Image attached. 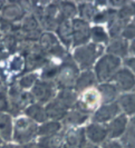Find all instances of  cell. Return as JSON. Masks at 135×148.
I'll use <instances>...</instances> for the list:
<instances>
[{
    "label": "cell",
    "mask_w": 135,
    "mask_h": 148,
    "mask_svg": "<svg viewBox=\"0 0 135 148\" xmlns=\"http://www.w3.org/2000/svg\"><path fill=\"white\" fill-rule=\"evenodd\" d=\"M38 135V126L35 121L27 117H19L14 123L12 140L17 144H29Z\"/></svg>",
    "instance_id": "6da1fadb"
},
{
    "label": "cell",
    "mask_w": 135,
    "mask_h": 148,
    "mask_svg": "<svg viewBox=\"0 0 135 148\" xmlns=\"http://www.w3.org/2000/svg\"><path fill=\"white\" fill-rule=\"evenodd\" d=\"M121 65L120 58L113 56V55H106L103 58H101L97 65L95 67V73L99 82H106L114 77L117 69Z\"/></svg>",
    "instance_id": "7a4b0ae2"
},
{
    "label": "cell",
    "mask_w": 135,
    "mask_h": 148,
    "mask_svg": "<svg viewBox=\"0 0 135 148\" xmlns=\"http://www.w3.org/2000/svg\"><path fill=\"white\" fill-rule=\"evenodd\" d=\"M102 52V47L95 44L86 45L77 48L74 52V58L77 64L83 68L90 67L94 64L95 59Z\"/></svg>",
    "instance_id": "3957f363"
},
{
    "label": "cell",
    "mask_w": 135,
    "mask_h": 148,
    "mask_svg": "<svg viewBox=\"0 0 135 148\" xmlns=\"http://www.w3.org/2000/svg\"><path fill=\"white\" fill-rule=\"evenodd\" d=\"M78 78V70L73 64H66L59 67V71L56 76L58 87L61 89H69L75 85Z\"/></svg>",
    "instance_id": "277c9868"
},
{
    "label": "cell",
    "mask_w": 135,
    "mask_h": 148,
    "mask_svg": "<svg viewBox=\"0 0 135 148\" xmlns=\"http://www.w3.org/2000/svg\"><path fill=\"white\" fill-rule=\"evenodd\" d=\"M30 94L34 97V100H37L40 104L49 103V100L54 96V84L45 80L36 82Z\"/></svg>",
    "instance_id": "5b68a950"
},
{
    "label": "cell",
    "mask_w": 135,
    "mask_h": 148,
    "mask_svg": "<svg viewBox=\"0 0 135 148\" xmlns=\"http://www.w3.org/2000/svg\"><path fill=\"white\" fill-rule=\"evenodd\" d=\"M25 15V9L23 5H19V2H9L6 3L5 7L1 10V19L8 22H14L21 20Z\"/></svg>",
    "instance_id": "8992f818"
},
{
    "label": "cell",
    "mask_w": 135,
    "mask_h": 148,
    "mask_svg": "<svg viewBox=\"0 0 135 148\" xmlns=\"http://www.w3.org/2000/svg\"><path fill=\"white\" fill-rule=\"evenodd\" d=\"M72 30H73V40L75 46L85 44L90 36L88 23L82 19H75L73 21Z\"/></svg>",
    "instance_id": "52a82bcc"
},
{
    "label": "cell",
    "mask_w": 135,
    "mask_h": 148,
    "mask_svg": "<svg viewBox=\"0 0 135 148\" xmlns=\"http://www.w3.org/2000/svg\"><path fill=\"white\" fill-rule=\"evenodd\" d=\"M114 82L115 87L122 91H128L134 88L135 77L128 69H122L114 75Z\"/></svg>",
    "instance_id": "ba28073f"
},
{
    "label": "cell",
    "mask_w": 135,
    "mask_h": 148,
    "mask_svg": "<svg viewBox=\"0 0 135 148\" xmlns=\"http://www.w3.org/2000/svg\"><path fill=\"white\" fill-rule=\"evenodd\" d=\"M14 121L8 112H0V138L2 143H10L12 140Z\"/></svg>",
    "instance_id": "9c48e42d"
},
{
    "label": "cell",
    "mask_w": 135,
    "mask_h": 148,
    "mask_svg": "<svg viewBox=\"0 0 135 148\" xmlns=\"http://www.w3.org/2000/svg\"><path fill=\"white\" fill-rule=\"evenodd\" d=\"M120 111V106L116 103L105 105L101 107L94 115V121L96 123H105L107 120L113 119Z\"/></svg>",
    "instance_id": "30bf717a"
},
{
    "label": "cell",
    "mask_w": 135,
    "mask_h": 148,
    "mask_svg": "<svg viewBox=\"0 0 135 148\" xmlns=\"http://www.w3.org/2000/svg\"><path fill=\"white\" fill-rule=\"evenodd\" d=\"M126 125H127V119H126L125 115H121L117 118H114L106 129L107 136L110 138H115V137L122 136L126 129Z\"/></svg>",
    "instance_id": "8fae6325"
},
{
    "label": "cell",
    "mask_w": 135,
    "mask_h": 148,
    "mask_svg": "<svg viewBox=\"0 0 135 148\" xmlns=\"http://www.w3.org/2000/svg\"><path fill=\"white\" fill-rule=\"evenodd\" d=\"M45 112L47 119H52L53 121H56V120L63 119L67 115V109L55 99L47 104V106L45 107Z\"/></svg>",
    "instance_id": "7c38bea8"
},
{
    "label": "cell",
    "mask_w": 135,
    "mask_h": 148,
    "mask_svg": "<svg viewBox=\"0 0 135 148\" xmlns=\"http://www.w3.org/2000/svg\"><path fill=\"white\" fill-rule=\"evenodd\" d=\"M25 115H26L27 118L31 119V120L35 121L36 124H37V123L44 124V123H46V120H47L45 108L40 104H35V103H34V104L29 105V106L25 109Z\"/></svg>",
    "instance_id": "4fadbf2b"
},
{
    "label": "cell",
    "mask_w": 135,
    "mask_h": 148,
    "mask_svg": "<svg viewBox=\"0 0 135 148\" xmlns=\"http://www.w3.org/2000/svg\"><path fill=\"white\" fill-rule=\"evenodd\" d=\"M88 117V111L84 109L81 105L76 104V107L72 111L67 112V115L65 116V121L66 124L70 125H81L83 124Z\"/></svg>",
    "instance_id": "5bb4252c"
},
{
    "label": "cell",
    "mask_w": 135,
    "mask_h": 148,
    "mask_svg": "<svg viewBox=\"0 0 135 148\" xmlns=\"http://www.w3.org/2000/svg\"><path fill=\"white\" fill-rule=\"evenodd\" d=\"M85 135H87L90 141L98 144V143L104 141V139L107 136V132H106V128H104L103 126L97 125V124H93L86 128Z\"/></svg>",
    "instance_id": "9a60e30c"
},
{
    "label": "cell",
    "mask_w": 135,
    "mask_h": 148,
    "mask_svg": "<svg viewBox=\"0 0 135 148\" xmlns=\"http://www.w3.org/2000/svg\"><path fill=\"white\" fill-rule=\"evenodd\" d=\"M65 139H66V144L72 147H82L85 144V130L72 129L66 134Z\"/></svg>",
    "instance_id": "2e32d148"
},
{
    "label": "cell",
    "mask_w": 135,
    "mask_h": 148,
    "mask_svg": "<svg viewBox=\"0 0 135 148\" xmlns=\"http://www.w3.org/2000/svg\"><path fill=\"white\" fill-rule=\"evenodd\" d=\"M56 29H57V34L59 36L60 40L66 46H69L70 41L73 40V30H72V25L69 23V21L64 19L57 26Z\"/></svg>",
    "instance_id": "e0dca14e"
},
{
    "label": "cell",
    "mask_w": 135,
    "mask_h": 148,
    "mask_svg": "<svg viewBox=\"0 0 135 148\" xmlns=\"http://www.w3.org/2000/svg\"><path fill=\"white\" fill-rule=\"evenodd\" d=\"M56 100L67 109V108H72L73 106L76 105L77 96L70 89H61V91L57 95Z\"/></svg>",
    "instance_id": "ac0fdd59"
},
{
    "label": "cell",
    "mask_w": 135,
    "mask_h": 148,
    "mask_svg": "<svg viewBox=\"0 0 135 148\" xmlns=\"http://www.w3.org/2000/svg\"><path fill=\"white\" fill-rule=\"evenodd\" d=\"M61 129L59 121H46L40 127H38V135L41 137H48L58 134Z\"/></svg>",
    "instance_id": "d6986e66"
},
{
    "label": "cell",
    "mask_w": 135,
    "mask_h": 148,
    "mask_svg": "<svg viewBox=\"0 0 135 148\" xmlns=\"http://www.w3.org/2000/svg\"><path fill=\"white\" fill-rule=\"evenodd\" d=\"M122 137V144L124 148H135V116L131 119L128 128L125 129Z\"/></svg>",
    "instance_id": "ffe728a7"
},
{
    "label": "cell",
    "mask_w": 135,
    "mask_h": 148,
    "mask_svg": "<svg viewBox=\"0 0 135 148\" xmlns=\"http://www.w3.org/2000/svg\"><path fill=\"white\" fill-rule=\"evenodd\" d=\"M107 51L110 52L111 55H113V56H115V57H117V56H121V57L126 56L128 51V46L126 40H123V39L114 40L112 44L108 46Z\"/></svg>",
    "instance_id": "44dd1931"
},
{
    "label": "cell",
    "mask_w": 135,
    "mask_h": 148,
    "mask_svg": "<svg viewBox=\"0 0 135 148\" xmlns=\"http://www.w3.org/2000/svg\"><path fill=\"white\" fill-rule=\"evenodd\" d=\"M95 84V75L92 71H84L75 82L76 89L78 91H82L84 89L88 88L92 85Z\"/></svg>",
    "instance_id": "7402d4cb"
},
{
    "label": "cell",
    "mask_w": 135,
    "mask_h": 148,
    "mask_svg": "<svg viewBox=\"0 0 135 148\" xmlns=\"http://www.w3.org/2000/svg\"><path fill=\"white\" fill-rule=\"evenodd\" d=\"M98 90L101 92L102 99L104 100V103H112L115 99V97L117 96V88L111 85V84H103L98 87Z\"/></svg>",
    "instance_id": "603a6c76"
},
{
    "label": "cell",
    "mask_w": 135,
    "mask_h": 148,
    "mask_svg": "<svg viewBox=\"0 0 135 148\" xmlns=\"http://www.w3.org/2000/svg\"><path fill=\"white\" fill-rule=\"evenodd\" d=\"M63 134H56L53 136H48V137H41L39 140V145L43 148H59L61 146V141H63Z\"/></svg>",
    "instance_id": "cb8c5ba5"
},
{
    "label": "cell",
    "mask_w": 135,
    "mask_h": 148,
    "mask_svg": "<svg viewBox=\"0 0 135 148\" xmlns=\"http://www.w3.org/2000/svg\"><path fill=\"white\" fill-rule=\"evenodd\" d=\"M38 20L35 16L29 15L26 16L23 18V23H21V31L23 34H29V32H34V31H38Z\"/></svg>",
    "instance_id": "d4e9b609"
},
{
    "label": "cell",
    "mask_w": 135,
    "mask_h": 148,
    "mask_svg": "<svg viewBox=\"0 0 135 148\" xmlns=\"http://www.w3.org/2000/svg\"><path fill=\"white\" fill-rule=\"evenodd\" d=\"M98 103V94L94 90H90L85 92V95L83 96V101L79 103V105L82 106L84 109L88 111V109L95 107Z\"/></svg>",
    "instance_id": "484cf974"
},
{
    "label": "cell",
    "mask_w": 135,
    "mask_h": 148,
    "mask_svg": "<svg viewBox=\"0 0 135 148\" xmlns=\"http://www.w3.org/2000/svg\"><path fill=\"white\" fill-rule=\"evenodd\" d=\"M120 103L122 108H123V110L125 111L127 115L135 114V94L122 96Z\"/></svg>",
    "instance_id": "4316f807"
},
{
    "label": "cell",
    "mask_w": 135,
    "mask_h": 148,
    "mask_svg": "<svg viewBox=\"0 0 135 148\" xmlns=\"http://www.w3.org/2000/svg\"><path fill=\"white\" fill-rule=\"evenodd\" d=\"M37 74H35V73H30V74H27L23 76L18 82H17V85H18V87L23 90V89H29V88H32L34 87V85L36 84L37 82Z\"/></svg>",
    "instance_id": "83f0119b"
},
{
    "label": "cell",
    "mask_w": 135,
    "mask_h": 148,
    "mask_svg": "<svg viewBox=\"0 0 135 148\" xmlns=\"http://www.w3.org/2000/svg\"><path fill=\"white\" fill-rule=\"evenodd\" d=\"M133 15H135V3H131V5H126L121 9L117 14V19L120 21H126L128 20Z\"/></svg>",
    "instance_id": "f1b7e54d"
},
{
    "label": "cell",
    "mask_w": 135,
    "mask_h": 148,
    "mask_svg": "<svg viewBox=\"0 0 135 148\" xmlns=\"http://www.w3.org/2000/svg\"><path fill=\"white\" fill-rule=\"evenodd\" d=\"M59 9L63 18H70V17L75 16L77 12V8L72 2H63L59 6Z\"/></svg>",
    "instance_id": "f546056e"
},
{
    "label": "cell",
    "mask_w": 135,
    "mask_h": 148,
    "mask_svg": "<svg viewBox=\"0 0 135 148\" xmlns=\"http://www.w3.org/2000/svg\"><path fill=\"white\" fill-rule=\"evenodd\" d=\"M25 67V59L21 56H14L9 61V69L14 73L21 71Z\"/></svg>",
    "instance_id": "4dcf8cb0"
},
{
    "label": "cell",
    "mask_w": 135,
    "mask_h": 148,
    "mask_svg": "<svg viewBox=\"0 0 135 148\" xmlns=\"http://www.w3.org/2000/svg\"><path fill=\"white\" fill-rule=\"evenodd\" d=\"M79 14L85 19H92L95 16V7L92 3H82L79 7Z\"/></svg>",
    "instance_id": "1f68e13d"
},
{
    "label": "cell",
    "mask_w": 135,
    "mask_h": 148,
    "mask_svg": "<svg viewBox=\"0 0 135 148\" xmlns=\"http://www.w3.org/2000/svg\"><path fill=\"white\" fill-rule=\"evenodd\" d=\"M59 71V67L57 66H45L44 67V70L41 73V78L43 80L48 82L53 78H56V76Z\"/></svg>",
    "instance_id": "d6a6232c"
},
{
    "label": "cell",
    "mask_w": 135,
    "mask_h": 148,
    "mask_svg": "<svg viewBox=\"0 0 135 148\" xmlns=\"http://www.w3.org/2000/svg\"><path fill=\"white\" fill-rule=\"evenodd\" d=\"M92 37L95 42H106L107 41V35L105 34L104 29L102 27H95L93 28L92 31Z\"/></svg>",
    "instance_id": "836d02e7"
},
{
    "label": "cell",
    "mask_w": 135,
    "mask_h": 148,
    "mask_svg": "<svg viewBox=\"0 0 135 148\" xmlns=\"http://www.w3.org/2000/svg\"><path fill=\"white\" fill-rule=\"evenodd\" d=\"M123 36L127 39H133L135 38V23H132V25H128L124 28V31H123Z\"/></svg>",
    "instance_id": "e575fe53"
},
{
    "label": "cell",
    "mask_w": 135,
    "mask_h": 148,
    "mask_svg": "<svg viewBox=\"0 0 135 148\" xmlns=\"http://www.w3.org/2000/svg\"><path fill=\"white\" fill-rule=\"evenodd\" d=\"M8 98L7 92L0 95V112H7L8 110Z\"/></svg>",
    "instance_id": "d590c367"
},
{
    "label": "cell",
    "mask_w": 135,
    "mask_h": 148,
    "mask_svg": "<svg viewBox=\"0 0 135 148\" xmlns=\"http://www.w3.org/2000/svg\"><path fill=\"white\" fill-rule=\"evenodd\" d=\"M103 148H123L122 147V145L121 144H118L117 141H107V143H105L104 144V146H103Z\"/></svg>",
    "instance_id": "8d00e7d4"
},
{
    "label": "cell",
    "mask_w": 135,
    "mask_h": 148,
    "mask_svg": "<svg viewBox=\"0 0 135 148\" xmlns=\"http://www.w3.org/2000/svg\"><path fill=\"white\" fill-rule=\"evenodd\" d=\"M23 148H43L38 143H29V144H26L23 145Z\"/></svg>",
    "instance_id": "74e56055"
},
{
    "label": "cell",
    "mask_w": 135,
    "mask_h": 148,
    "mask_svg": "<svg viewBox=\"0 0 135 148\" xmlns=\"http://www.w3.org/2000/svg\"><path fill=\"white\" fill-rule=\"evenodd\" d=\"M0 148H19V146L15 144H10V143H3L0 145Z\"/></svg>",
    "instance_id": "f35d334b"
},
{
    "label": "cell",
    "mask_w": 135,
    "mask_h": 148,
    "mask_svg": "<svg viewBox=\"0 0 135 148\" xmlns=\"http://www.w3.org/2000/svg\"><path fill=\"white\" fill-rule=\"evenodd\" d=\"M126 65H127V66L135 73V58H131V59H128L127 61H126Z\"/></svg>",
    "instance_id": "ab89813d"
},
{
    "label": "cell",
    "mask_w": 135,
    "mask_h": 148,
    "mask_svg": "<svg viewBox=\"0 0 135 148\" xmlns=\"http://www.w3.org/2000/svg\"><path fill=\"white\" fill-rule=\"evenodd\" d=\"M81 148H98V147H96L95 145H92V144H88V143H85Z\"/></svg>",
    "instance_id": "60d3db41"
},
{
    "label": "cell",
    "mask_w": 135,
    "mask_h": 148,
    "mask_svg": "<svg viewBox=\"0 0 135 148\" xmlns=\"http://www.w3.org/2000/svg\"><path fill=\"white\" fill-rule=\"evenodd\" d=\"M129 50H131V52L135 53V39L133 40V42L131 44V48H129Z\"/></svg>",
    "instance_id": "b9f144b4"
},
{
    "label": "cell",
    "mask_w": 135,
    "mask_h": 148,
    "mask_svg": "<svg viewBox=\"0 0 135 148\" xmlns=\"http://www.w3.org/2000/svg\"><path fill=\"white\" fill-rule=\"evenodd\" d=\"M59 148H74V147L69 146V145H67V144H61V146H60Z\"/></svg>",
    "instance_id": "7bdbcfd3"
},
{
    "label": "cell",
    "mask_w": 135,
    "mask_h": 148,
    "mask_svg": "<svg viewBox=\"0 0 135 148\" xmlns=\"http://www.w3.org/2000/svg\"><path fill=\"white\" fill-rule=\"evenodd\" d=\"M6 3H7V2H5V1H0V10H2V8L5 7Z\"/></svg>",
    "instance_id": "ee69618b"
},
{
    "label": "cell",
    "mask_w": 135,
    "mask_h": 148,
    "mask_svg": "<svg viewBox=\"0 0 135 148\" xmlns=\"http://www.w3.org/2000/svg\"><path fill=\"white\" fill-rule=\"evenodd\" d=\"M1 144H3V143H2V140H1V138H0V145H1Z\"/></svg>",
    "instance_id": "f6af8a7d"
},
{
    "label": "cell",
    "mask_w": 135,
    "mask_h": 148,
    "mask_svg": "<svg viewBox=\"0 0 135 148\" xmlns=\"http://www.w3.org/2000/svg\"><path fill=\"white\" fill-rule=\"evenodd\" d=\"M134 16H135V15H134ZM134 21H135V17H134Z\"/></svg>",
    "instance_id": "bcb514c9"
},
{
    "label": "cell",
    "mask_w": 135,
    "mask_h": 148,
    "mask_svg": "<svg viewBox=\"0 0 135 148\" xmlns=\"http://www.w3.org/2000/svg\"><path fill=\"white\" fill-rule=\"evenodd\" d=\"M0 19H1V16H0Z\"/></svg>",
    "instance_id": "7dc6e473"
}]
</instances>
